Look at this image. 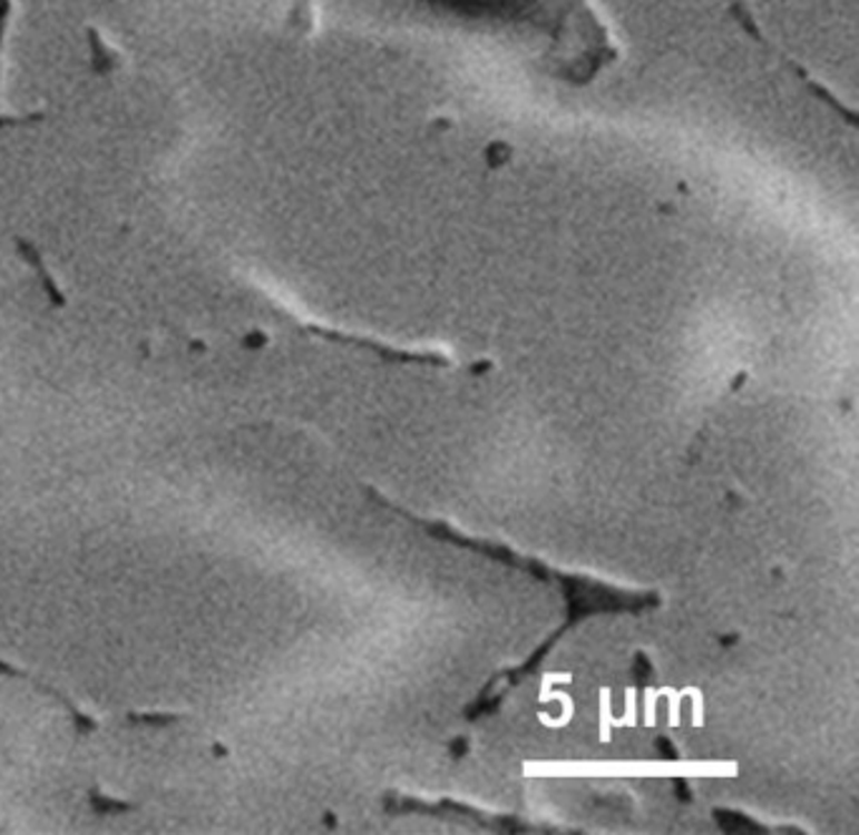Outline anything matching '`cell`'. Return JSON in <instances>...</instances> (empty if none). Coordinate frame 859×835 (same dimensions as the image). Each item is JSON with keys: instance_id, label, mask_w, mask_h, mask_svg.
<instances>
[{"instance_id": "1", "label": "cell", "mask_w": 859, "mask_h": 835, "mask_svg": "<svg viewBox=\"0 0 859 835\" xmlns=\"http://www.w3.org/2000/svg\"><path fill=\"white\" fill-rule=\"evenodd\" d=\"M16 249H18V255H21L28 262V265H31L38 272V279H41L43 293L51 297V303L56 307H61L66 303V297H64V293L59 289V285H56V279L51 277V272L46 269L43 257H41V252H38V247L33 245V242H28V239H16Z\"/></svg>"}]
</instances>
